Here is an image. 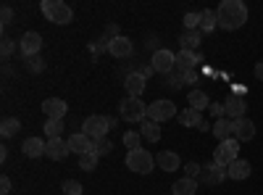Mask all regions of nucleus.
I'll use <instances>...</instances> for the list:
<instances>
[{
    "mask_svg": "<svg viewBox=\"0 0 263 195\" xmlns=\"http://www.w3.org/2000/svg\"><path fill=\"white\" fill-rule=\"evenodd\" d=\"M216 19H218V27L221 29L234 32L248 21V6L242 3V0H224L216 11Z\"/></svg>",
    "mask_w": 263,
    "mask_h": 195,
    "instance_id": "1",
    "label": "nucleus"
},
{
    "mask_svg": "<svg viewBox=\"0 0 263 195\" xmlns=\"http://www.w3.org/2000/svg\"><path fill=\"white\" fill-rule=\"evenodd\" d=\"M42 13H45L48 21H53V24H69V21L74 19V11L71 6H66L63 0H42Z\"/></svg>",
    "mask_w": 263,
    "mask_h": 195,
    "instance_id": "2",
    "label": "nucleus"
},
{
    "mask_svg": "<svg viewBox=\"0 0 263 195\" xmlns=\"http://www.w3.org/2000/svg\"><path fill=\"white\" fill-rule=\"evenodd\" d=\"M108 129H111V121H108V116H100V114H95V116H87V119H84V124H82V132H84L87 137H90L92 143L105 140Z\"/></svg>",
    "mask_w": 263,
    "mask_h": 195,
    "instance_id": "3",
    "label": "nucleus"
},
{
    "mask_svg": "<svg viewBox=\"0 0 263 195\" xmlns=\"http://www.w3.org/2000/svg\"><path fill=\"white\" fill-rule=\"evenodd\" d=\"M119 114L124 121H145L147 119V105L142 103V98H126L119 105Z\"/></svg>",
    "mask_w": 263,
    "mask_h": 195,
    "instance_id": "4",
    "label": "nucleus"
},
{
    "mask_svg": "<svg viewBox=\"0 0 263 195\" xmlns=\"http://www.w3.org/2000/svg\"><path fill=\"white\" fill-rule=\"evenodd\" d=\"M153 164H156V158H153L147 150H129V156H126V169L132 171H137V174H150L153 171Z\"/></svg>",
    "mask_w": 263,
    "mask_h": 195,
    "instance_id": "5",
    "label": "nucleus"
},
{
    "mask_svg": "<svg viewBox=\"0 0 263 195\" xmlns=\"http://www.w3.org/2000/svg\"><path fill=\"white\" fill-rule=\"evenodd\" d=\"M239 140H224V143H218V148L213 150V161L216 164H221V166H229L232 161H237L239 156Z\"/></svg>",
    "mask_w": 263,
    "mask_h": 195,
    "instance_id": "6",
    "label": "nucleus"
},
{
    "mask_svg": "<svg viewBox=\"0 0 263 195\" xmlns=\"http://www.w3.org/2000/svg\"><path fill=\"white\" fill-rule=\"evenodd\" d=\"M150 66L156 69L158 74H166V77H168L171 72H177V56H174L171 50H166V48H161V50L153 53Z\"/></svg>",
    "mask_w": 263,
    "mask_h": 195,
    "instance_id": "7",
    "label": "nucleus"
},
{
    "mask_svg": "<svg viewBox=\"0 0 263 195\" xmlns=\"http://www.w3.org/2000/svg\"><path fill=\"white\" fill-rule=\"evenodd\" d=\"M174 116H179V114H177V105L171 100H156V103L147 105V119L158 121V124L166 121V119H174Z\"/></svg>",
    "mask_w": 263,
    "mask_h": 195,
    "instance_id": "8",
    "label": "nucleus"
},
{
    "mask_svg": "<svg viewBox=\"0 0 263 195\" xmlns=\"http://www.w3.org/2000/svg\"><path fill=\"white\" fill-rule=\"evenodd\" d=\"M40 48H42V37H40V32H27L24 37L18 40V50L24 53L27 58L40 56Z\"/></svg>",
    "mask_w": 263,
    "mask_h": 195,
    "instance_id": "9",
    "label": "nucleus"
},
{
    "mask_svg": "<svg viewBox=\"0 0 263 195\" xmlns=\"http://www.w3.org/2000/svg\"><path fill=\"white\" fill-rule=\"evenodd\" d=\"M200 177H203L205 185H221L229 174H227V166H221V164L213 161V164H205V166H203V174H200Z\"/></svg>",
    "mask_w": 263,
    "mask_h": 195,
    "instance_id": "10",
    "label": "nucleus"
},
{
    "mask_svg": "<svg viewBox=\"0 0 263 195\" xmlns=\"http://www.w3.org/2000/svg\"><path fill=\"white\" fill-rule=\"evenodd\" d=\"M124 87H126L129 98H142V93H145V77L140 72H129L124 77Z\"/></svg>",
    "mask_w": 263,
    "mask_h": 195,
    "instance_id": "11",
    "label": "nucleus"
},
{
    "mask_svg": "<svg viewBox=\"0 0 263 195\" xmlns=\"http://www.w3.org/2000/svg\"><path fill=\"white\" fill-rule=\"evenodd\" d=\"M66 111H69V105H66V100H61V98H48L45 103H42V114H45L48 119H61L63 121Z\"/></svg>",
    "mask_w": 263,
    "mask_h": 195,
    "instance_id": "12",
    "label": "nucleus"
},
{
    "mask_svg": "<svg viewBox=\"0 0 263 195\" xmlns=\"http://www.w3.org/2000/svg\"><path fill=\"white\" fill-rule=\"evenodd\" d=\"M69 148H71V153H77V156H84V153H90V150H95V143L87 137L84 132H77V135H71L69 140Z\"/></svg>",
    "mask_w": 263,
    "mask_h": 195,
    "instance_id": "13",
    "label": "nucleus"
},
{
    "mask_svg": "<svg viewBox=\"0 0 263 195\" xmlns=\"http://www.w3.org/2000/svg\"><path fill=\"white\" fill-rule=\"evenodd\" d=\"M69 153H71V148H69V143H66V140H61V137L48 140V148H45V156H48V158H53V161H63Z\"/></svg>",
    "mask_w": 263,
    "mask_h": 195,
    "instance_id": "14",
    "label": "nucleus"
},
{
    "mask_svg": "<svg viewBox=\"0 0 263 195\" xmlns=\"http://www.w3.org/2000/svg\"><path fill=\"white\" fill-rule=\"evenodd\" d=\"M108 53H111L114 58H129L132 53H135V45H132V40L129 37H116L111 40V48H108Z\"/></svg>",
    "mask_w": 263,
    "mask_h": 195,
    "instance_id": "15",
    "label": "nucleus"
},
{
    "mask_svg": "<svg viewBox=\"0 0 263 195\" xmlns=\"http://www.w3.org/2000/svg\"><path fill=\"white\" fill-rule=\"evenodd\" d=\"M255 137V124L250 121V119H234V140H239V143H248V140H253Z\"/></svg>",
    "mask_w": 263,
    "mask_h": 195,
    "instance_id": "16",
    "label": "nucleus"
},
{
    "mask_svg": "<svg viewBox=\"0 0 263 195\" xmlns=\"http://www.w3.org/2000/svg\"><path fill=\"white\" fill-rule=\"evenodd\" d=\"M197 63H203V58L197 56V53H190V50H182L177 56V72L179 74H187V72H195Z\"/></svg>",
    "mask_w": 263,
    "mask_h": 195,
    "instance_id": "17",
    "label": "nucleus"
},
{
    "mask_svg": "<svg viewBox=\"0 0 263 195\" xmlns=\"http://www.w3.org/2000/svg\"><path fill=\"white\" fill-rule=\"evenodd\" d=\"M45 148H48V143L40 140V137H27L24 145H21V150H24L27 158H40V156H45Z\"/></svg>",
    "mask_w": 263,
    "mask_h": 195,
    "instance_id": "18",
    "label": "nucleus"
},
{
    "mask_svg": "<svg viewBox=\"0 0 263 195\" xmlns=\"http://www.w3.org/2000/svg\"><path fill=\"white\" fill-rule=\"evenodd\" d=\"M211 129H213V135L218 137V143H224V140H232V135H234V121L232 119H218Z\"/></svg>",
    "mask_w": 263,
    "mask_h": 195,
    "instance_id": "19",
    "label": "nucleus"
},
{
    "mask_svg": "<svg viewBox=\"0 0 263 195\" xmlns=\"http://www.w3.org/2000/svg\"><path fill=\"white\" fill-rule=\"evenodd\" d=\"M227 174H229L232 180H248V177H250V164H248L245 158H237V161H232V164L227 166Z\"/></svg>",
    "mask_w": 263,
    "mask_h": 195,
    "instance_id": "20",
    "label": "nucleus"
},
{
    "mask_svg": "<svg viewBox=\"0 0 263 195\" xmlns=\"http://www.w3.org/2000/svg\"><path fill=\"white\" fill-rule=\"evenodd\" d=\"M156 161H158V166H161L163 171H177V169H179V156L174 153V150H161Z\"/></svg>",
    "mask_w": 263,
    "mask_h": 195,
    "instance_id": "21",
    "label": "nucleus"
},
{
    "mask_svg": "<svg viewBox=\"0 0 263 195\" xmlns=\"http://www.w3.org/2000/svg\"><path fill=\"white\" fill-rule=\"evenodd\" d=\"M200 40H203V32L200 29H192V32H184L182 34V50H190V53H195L197 48H200Z\"/></svg>",
    "mask_w": 263,
    "mask_h": 195,
    "instance_id": "22",
    "label": "nucleus"
},
{
    "mask_svg": "<svg viewBox=\"0 0 263 195\" xmlns=\"http://www.w3.org/2000/svg\"><path fill=\"white\" fill-rule=\"evenodd\" d=\"M179 124H182V127H195V129H200V124H203V114H200V111H195V108H184V111L179 114Z\"/></svg>",
    "mask_w": 263,
    "mask_h": 195,
    "instance_id": "23",
    "label": "nucleus"
},
{
    "mask_svg": "<svg viewBox=\"0 0 263 195\" xmlns=\"http://www.w3.org/2000/svg\"><path fill=\"white\" fill-rule=\"evenodd\" d=\"M140 135H142L147 143H158V140H161V124H158V121H153V119H145Z\"/></svg>",
    "mask_w": 263,
    "mask_h": 195,
    "instance_id": "24",
    "label": "nucleus"
},
{
    "mask_svg": "<svg viewBox=\"0 0 263 195\" xmlns=\"http://www.w3.org/2000/svg\"><path fill=\"white\" fill-rule=\"evenodd\" d=\"M245 108H248V105H245L242 98H229V100H227V116H229L232 121H234V119H242V116H245Z\"/></svg>",
    "mask_w": 263,
    "mask_h": 195,
    "instance_id": "25",
    "label": "nucleus"
},
{
    "mask_svg": "<svg viewBox=\"0 0 263 195\" xmlns=\"http://www.w3.org/2000/svg\"><path fill=\"white\" fill-rule=\"evenodd\" d=\"M171 190H174V195H195V190H197V180H190V177L177 180Z\"/></svg>",
    "mask_w": 263,
    "mask_h": 195,
    "instance_id": "26",
    "label": "nucleus"
},
{
    "mask_svg": "<svg viewBox=\"0 0 263 195\" xmlns=\"http://www.w3.org/2000/svg\"><path fill=\"white\" fill-rule=\"evenodd\" d=\"M187 103H190V108H195V111H200V114H203V108L208 105V95H205L203 90H190Z\"/></svg>",
    "mask_w": 263,
    "mask_h": 195,
    "instance_id": "27",
    "label": "nucleus"
},
{
    "mask_svg": "<svg viewBox=\"0 0 263 195\" xmlns=\"http://www.w3.org/2000/svg\"><path fill=\"white\" fill-rule=\"evenodd\" d=\"M218 27V19H216V13L213 11H200V32H211V29H216Z\"/></svg>",
    "mask_w": 263,
    "mask_h": 195,
    "instance_id": "28",
    "label": "nucleus"
},
{
    "mask_svg": "<svg viewBox=\"0 0 263 195\" xmlns=\"http://www.w3.org/2000/svg\"><path fill=\"white\" fill-rule=\"evenodd\" d=\"M42 129H45L48 140H55V137H61V132H63V121H61V119H48Z\"/></svg>",
    "mask_w": 263,
    "mask_h": 195,
    "instance_id": "29",
    "label": "nucleus"
},
{
    "mask_svg": "<svg viewBox=\"0 0 263 195\" xmlns=\"http://www.w3.org/2000/svg\"><path fill=\"white\" fill-rule=\"evenodd\" d=\"M18 129H21L18 119H3V124H0V135H3V137H13Z\"/></svg>",
    "mask_w": 263,
    "mask_h": 195,
    "instance_id": "30",
    "label": "nucleus"
},
{
    "mask_svg": "<svg viewBox=\"0 0 263 195\" xmlns=\"http://www.w3.org/2000/svg\"><path fill=\"white\" fill-rule=\"evenodd\" d=\"M98 161H100V156L95 153V150H90V153L79 156V169H84V171H92V169L98 166Z\"/></svg>",
    "mask_w": 263,
    "mask_h": 195,
    "instance_id": "31",
    "label": "nucleus"
},
{
    "mask_svg": "<svg viewBox=\"0 0 263 195\" xmlns=\"http://www.w3.org/2000/svg\"><path fill=\"white\" fill-rule=\"evenodd\" d=\"M124 145H126L129 150H140L142 135H140V132H126V135H124Z\"/></svg>",
    "mask_w": 263,
    "mask_h": 195,
    "instance_id": "32",
    "label": "nucleus"
},
{
    "mask_svg": "<svg viewBox=\"0 0 263 195\" xmlns=\"http://www.w3.org/2000/svg\"><path fill=\"white\" fill-rule=\"evenodd\" d=\"M61 190H63V195H82V185L77 182V180H66L63 185H61Z\"/></svg>",
    "mask_w": 263,
    "mask_h": 195,
    "instance_id": "33",
    "label": "nucleus"
},
{
    "mask_svg": "<svg viewBox=\"0 0 263 195\" xmlns=\"http://www.w3.org/2000/svg\"><path fill=\"white\" fill-rule=\"evenodd\" d=\"M184 27H187V32L200 29V13H184Z\"/></svg>",
    "mask_w": 263,
    "mask_h": 195,
    "instance_id": "34",
    "label": "nucleus"
},
{
    "mask_svg": "<svg viewBox=\"0 0 263 195\" xmlns=\"http://www.w3.org/2000/svg\"><path fill=\"white\" fill-rule=\"evenodd\" d=\"M203 174V166L200 164H195V161H190L187 166H184V177H190V180H197Z\"/></svg>",
    "mask_w": 263,
    "mask_h": 195,
    "instance_id": "35",
    "label": "nucleus"
},
{
    "mask_svg": "<svg viewBox=\"0 0 263 195\" xmlns=\"http://www.w3.org/2000/svg\"><path fill=\"white\" fill-rule=\"evenodd\" d=\"M111 150H114V143L108 140V137H105V140H100V143H95V153H98V156H108Z\"/></svg>",
    "mask_w": 263,
    "mask_h": 195,
    "instance_id": "36",
    "label": "nucleus"
},
{
    "mask_svg": "<svg viewBox=\"0 0 263 195\" xmlns=\"http://www.w3.org/2000/svg\"><path fill=\"white\" fill-rule=\"evenodd\" d=\"M182 84H184V74H179V72H171L168 74V87L171 90H179Z\"/></svg>",
    "mask_w": 263,
    "mask_h": 195,
    "instance_id": "37",
    "label": "nucleus"
},
{
    "mask_svg": "<svg viewBox=\"0 0 263 195\" xmlns=\"http://www.w3.org/2000/svg\"><path fill=\"white\" fill-rule=\"evenodd\" d=\"M27 63H29V72H34V74H40L42 69H45V61H42L40 56H32V58H27Z\"/></svg>",
    "mask_w": 263,
    "mask_h": 195,
    "instance_id": "38",
    "label": "nucleus"
},
{
    "mask_svg": "<svg viewBox=\"0 0 263 195\" xmlns=\"http://www.w3.org/2000/svg\"><path fill=\"white\" fill-rule=\"evenodd\" d=\"M0 53H3V58H8L13 53V40L11 37H3V45H0Z\"/></svg>",
    "mask_w": 263,
    "mask_h": 195,
    "instance_id": "39",
    "label": "nucleus"
},
{
    "mask_svg": "<svg viewBox=\"0 0 263 195\" xmlns=\"http://www.w3.org/2000/svg\"><path fill=\"white\" fill-rule=\"evenodd\" d=\"M0 19H3V27H6V24H11V19H13V11H11L8 6H3V11H0Z\"/></svg>",
    "mask_w": 263,
    "mask_h": 195,
    "instance_id": "40",
    "label": "nucleus"
},
{
    "mask_svg": "<svg viewBox=\"0 0 263 195\" xmlns=\"http://www.w3.org/2000/svg\"><path fill=\"white\" fill-rule=\"evenodd\" d=\"M0 192H3V195H6V192H11V180H8V177L0 180Z\"/></svg>",
    "mask_w": 263,
    "mask_h": 195,
    "instance_id": "41",
    "label": "nucleus"
},
{
    "mask_svg": "<svg viewBox=\"0 0 263 195\" xmlns=\"http://www.w3.org/2000/svg\"><path fill=\"white\" fill-rule=\"evenodd\" d=\"M137 72H140V74H142V77H145V79H147V77H150V74H156V69H153V66H140V69H137Z\"/></svg>",
    "mask_w": 263,
    "mask_h": 195,
    "instance_id": "42",
    "label": "nucleus"
},
{
    "mask_svg": "<svg viewBox=\"0 0 263 195\" xmlns=\"http://www.w3.org/2000/svg\"><path fill=\"white\" fill-rule=\"evenodd\" d=\"M184 82H187V84L197 82V72H187V74H184Z\"/></svg>",
    "mask_w": 263,
    "mask_h": 195,
    "instance_id": "43",
    "label": "nucleus"
},
{
    "mask_svg": "<svg viewBox=\"0 0 263 195\" xmlns=\"http://www.w3.org/2000/svg\"><path fill=\"white\" fill-rule=\"evenodd\" d=\"M255 77L263 82V61H260V63H255Z\"/></svg>",
    "mask_w": 263,
    "mask_h": 195,
    "instance_id": "44",
    "label": "nucleus"
}]
</instances>
